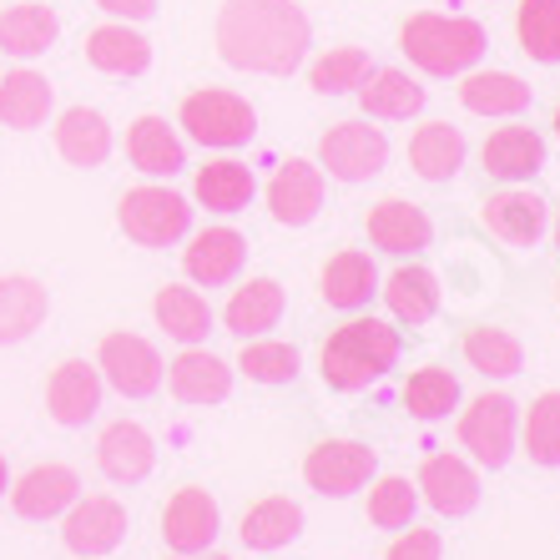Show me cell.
<instances>
[{
    "instance_id": "obj_1",
    "label": "cell",
    "mask_w": 560,
    "mask_h": 560,
    "mask_svg": "<svg viewBox=\"0 0 560 560\" xmlns=\"http://www.w3.org/2000/svg\"><path fill=\"white\" fill-rule=\"evenodd\" d=\"M313 26L293 0H222L218 56L248 77H293L308 61Z\"/></svg>"
},
{
    "instance_id": "obj_2",
    "label": "cell",
    "mask_w": 560,
    "mask_h": 560,
    "mask_svg": "<svg viewBox=\"0 0 560 560\" xmlns=\"http://www.w3.org/2000/svg\"><path fill=\"white\" fill-rule=\"evenodd\" d=\"M399 349H405V343H399V328H389L384 318H349V324H339L324 339L318 374H324L328 389L359 394L399 364Z\"/></svg>"
},
{
    "instance_id": "obj_3",
    "label": "cell",
    "mask_w": 560,
    "mask_h": 560,
    "mask_svg": "<svg viewBox=\"0 0 560 560\" xmlns=\"http://www.w3.org/2000/svg\"><path fill=\"white\" fill-rule=\"evenodd\" d=\"M399 51L409 66H419L424 77H465L485 61L490 36L480 21L469 15H444V11H419L399 26Z\"/></svg>"
},
{
    "instance_id": "obj_4",
    "label": "cell",
    "mask_w": 560,
    "mask_h": 560,
    "mask_svg": "<svg viewBox=\"0 0 560 560\" xmlns=\"http://www.w3.org/2000/svg\"><path fill=\"white\" fill-rule=\"evenodd\" d=\"M177 127L192 137L197 147H212V152H237L258 137V112H253L248 96L222 92V86H202L183 102L177 112Z\"/></svg>"
},
{
    "instance_id": "obj_5",
    "label": "cell",
    "mask_w": 560,
    "mask_h": 560,
    "mask_svg": "<svg viewBox=\"0 0 560 560\" xmlns=\"http://www.w3.org/2000/svg\"><path fill=\"white\" fill-rule=\"evenodd\" d=\"M117 222H121V233L131 243H142V248H172V243H183L192 233V202L183 192H172V187L147 183V187L121 192Z\"/></svg>"
},
{
    "instance_id": "obj_6",
    "label": "cell",
    "mask_w": 560,
    "mask_h": 560,
    "mask_svg": "<svg viewBox=\"0 0 560 560\" xmlns=\"http://www.w3.org/2000/svg\"><path fill=\"white\" fill-rule=\"evenodd\" d=\"M389 162V137L364 121H334V127L318 137V167L334 177V183H374Z\"/></svg>"
},
{
    "instance_id": "obj_7",
    "label": "cell",
    "mask_w": 560,
    "mask_h": 560,
    "mask_svg": "<svg viewBox=\"0 0 560 560\" xmlns=\"http://www.w3.org/2000/svg\"><path fill=\"white\" fill-rule=\"evenodd\" d=\"M515 434H521V405L510 394H480L459 415V444L485 469H505L515 459Z\"/></svg>"
},
{
    "instance_id": "obj_8",
    "label": "cell",
    "mask_w": 560,
    "mask_h": 560,
    "mask_svg": "<svg viewBox=\"0 0 560 560\" xmlns=\"http://www.w3.org/2000/svg\"><path fill=\"white\" fill-rule=\"evenodd\" d=\"M374 475H378V450H369L364 440H318L303 455V480L324 500L359 495Z\"/></svg>"
},
{
    "instance_id": "obj_9",
    "label": "cell",
    "mask_w": 560,
    "mask_h": 560,
    "mask_svg": "<svg viewBox=\"0 0 560 560\" xmlns=\"http://www.w3.org/2000/svg\"><path fill=\"white\" fill-rule=\"evenodd\" d=\"M96 369L121 399H152L167 378L156 343H147L142 334H106L102 349H96Z\"/></svg>"
},
{
    "instance_id": "obj_10",
    "label": "cell",
    "mask_w": 560,
    "mask_h": 560,
    "mask_svg": "<svg viewBox=\"0 0 560 560\" xmlns=\"http://www.w3.org/2000/svg\"><path fill=\"white\" fill-rule=\"evenodd\" d=\"M127 530L131 515L117 495H77V505L61 515V540L71 556H112Z\"/></svg>"
},
{
    "instance_id": "obj_11",
    "label": "cell",
    "mask_w": 560,
    "mask_h": 560,
    "mask_svg": "<svg viewBox=\"0 0 560 560\" xmlns=\"http://www.w3.org/2000/svg\"><path fill=\"white\" fill-rule=\"evenodd\" d=\"M415 490L444 521H465V515H475V505H480V475L459 455H430L419 465Z\"/></svg>"
},
{
    "instance_id": "obj_12",
    "label": "cell",
    "mask_w": 560,
    "mask_h": 560,
    "mask_svg": "<svg viewBox=\"0 0 560 560\" xmlns=\"http://www.w3.org/2000/svg\"><path fill=\"white\" fill-rule=\"evenodd\" d=\"M262 197H268L273 222H283V228H308V222L324 212V167L308 162V156H288L283 167L268 177Z\"/></svg>"
},
{
    "instance_id": "obj_13",
    "label": "cell",
    "mask_w": 560,
    "mask_h": 560,
    "mask_svg": "<svg viewBox=\"0 0 560 560\" xmlns=\"http://www.w3.org/2000/svg\"><path fill=\"white\" fill-rule=\"evenodd\" d=\"M218 530H222V510L202 485H183V490L167 500V510H162V540H167L172 556L212 550Z\"/></svg>"
},
{
    "instance_id": "obj_14",
    "label": "cell",
    "mask_w": 560,
    "mask_h": 560,
    "mask_svg": "<svg viewBox=\"0 0 560 560\" xmlns=\"http://www.w3.org/2000/svg\"><path fill=\"white\" fill-rule=\"evenodd\" d=\"M480 222L510 248H535L550 233V202L540 192H530V187H505V192L485 197Z\"/></svg>"
},
{
    "instance_id": "obj_15",
    "label": "cell",
    "mask_w": 560,
    "mask_h": 560,
    "mask_svg": "<svg viewBox=\"0 0 560 560\" xmlns=\"http://www.w3.org/2000/svg\"><path fill=\"white\" fill-rule=\"evenodd\" d=\"M102 389H106L102 369L86 364V359H66L46 378V409H51V419L61 430H81L102 409Z\"/></svg>"
},
{
    "instance_id": "obj_16",
    "label": "cell",
    "mask_w": 560,
    "mask_h": 560,
    "mask_svg": "<svg viewBox=\"0 0 560 560\" xmlns=\"http://www.w3.org/2000/svg\"><path fill=\"white\" fill-rule=\"evenodd\" d=\"M364 233L378 253L415 258V253H424L434 243V222H430V212L415 208V202H405V197H384V202L369 208Z\"/></svg>"
},
{
    "instance_id": "obj_17",
    "label": "cell",
    "mask_w": 560,
    "mask_h": 560,
    "mask_svg": "<svg viewBox=\"0 0 560 560\" xmlns=\"http://www.w3.org/2000/svg\"><path fill=\"white\" fill-rule=\"evenodd\" d=\"M81 495V475L71 465H36L11 485V510L21 521H61Z\"/></svg>"
},
{
    "instance_id": "obj_18",
    "label": "cell",
    "mask_w": 560,
    "mask_h": 560,
    "mask_svg": "<svg viewBox=\"0 0 560 560\" xmlns=\"http://www.w3.org/2000/svg\"><path fill=\"white\" fill-rule=\"evenodd\" d=\"M243 262H248V237L237 233V228H208V233H197L183 248V268L197 288L237 283Z\"/></svg>"
},
{
    "instance_id": "obj_19",
    "label": "cell",
    "mask_w": 560,
    "mask_h": 560,
    "mask_svg": "<svg viewBox=\"0 0 560 560\" xmlns=\"http://www.w3.org/2000/svg\"><path fill=\"white\" fill-rule=\"evenodd\" d=\"M96 469H102L112 485H142L156 469V444L152 434L137 424V419H117L106 424L102 440H96Z\"/></svg>"
},
{
    "instance_id": "obj_20",
    "label": "cell",
    "mask_w": 560,
    "mask_h": 560,
    "mask_svg": "<svg viewBox=\"0 0 560 560\" xmlns=\"http://www.w3.org/2000/svg\"><path fill=\"white\" fill-rule=\"evenodd\" d=\"M546 137L535 127H495L480 147V162L495 183H530L546 167Z\"/></svg>"
},
{
    "instance_id": "obj_21",
    "label": "cell",
    "mask_w": 560,
    "mask_h": 560,
    "mask_svg": "<svg viewBox=\"0 0 560 560\" xmlns=\"http://www.w3.org/2000/svg\"><path fill=\"white\" fill-rule=\"evenodd\" d=\"M167 384L177 405H222L233 394V369L222 364L218 353H208L202 343L183 349L167 364Z\"/></svg>"
},
{
    "instance_id": "obj_22",
    "label": "cell",
    "mask_w": 560,
    "mask_h": 560,
    "mask_svg": "<svg viewBox=\"0 0 560 560\" xmlns=\"http://www.w3.org/2000/svg\"><path fill=\"white\" fill-rule=\"evenodd\" d=\"M353 96H359L369 121H409L424 112V102H430V92H424L409 71H399V66H374Z\"/></svg>"
},
{
    "instance_id": "obj_23",
    "label": "cell",
    "mask_w": 560,
    "mask_h": 560,
    "mask_svg": "<svg viewBox=\"0 0 560 560\" xmlns=\"http://www.w3.org/2000/svg\"><path fill=\"white\" fill-rule=\"evenodd\" d=\"M127 162L142 177H177L187 167V142L177 127H167V117H137L127 127Z\"/></svg>"
},
{
    "instance_id": "obj_24",
    "label": "cell",
    "mask_w": 560,
    "mask_h": 560,
    "mask_svg": "<svg viewBox=\"0 0 560 560\" xmlns=\"http://www.w3.org/2000/svg\"><path fill=\"white\" fill-rule=\"evenodd\" d=\"M535 86L515 71H465L459 77V106L475 117H521L530 112Z\"/></svg>"
},
{
    "instance_id": "obj_25",
    "label": "cell",
    "mask_w": 560,
    "mask_h": 560,
    "mask_svg": "<svg viewBox=\"0 0 560 560\" xmlns=\"http://www.w3.org/2000/svg\"><path fill=\"white\" fill-rule=\"evenodd\" d=\"M86 61L102 77H142L152 66V40L131 21H106V26H96L86 36Z\"/></svg>"
},
{
    "instance_id": "obj_26",
    "label": "cell",
    "mask_w": 560,
    "mask_h": 560,
    "mask_svg": "<svg viewBox=\"0 0 560 560\" xmlns=\"http://www.w3.org/2000/svg\"><path fill=\"white\" fill-rule=\"evenodd\" d=\"M318 293H324L328 308L339 313H359L374 303L378 293V268L369 253L349 248V253H334V258L324 262V273H318Z\"/></svg>"
},
{
    "instance_id": "obj_27",
    "label": "cell",
    "mask_w": 560,
    "mask_h": 560,
    "mask_svg": "<svg viewBox=\"0 0 560 560\" xmlns=\"http://www.w3.org/2000/svg\"><path fill=\"white\" fill-rule=\"evenodd\" d=\"M283 308H288L283 283H273V278H248L243 288H233V299L222 308V324H228L233 339H262L268 328H278Z\"/></svg>"
},
{
    "instance_id": "obj_28",
    "label": "cell",
    "mask_w": 560,
    "mask_h": 560,
    "mask_svg": "<svg viewBox=\"0 0 560 560\" xmlns=\"http://www.w3.org/2000/svg\"><path fill=\"white\" fill-rule=\"evenodd\" d=\"M152 313H156V328H162L167 339H177L183 349H192V343H208V334H212V308H208V299H202L192 283L156 288Z\"/></svg>"
},
{
    "instance_id": "obj_29",
    "label": "cell",
    "mask_w": 560,
    "mask_h": 560,
    "mask_svg": "<svg viewBox=\"0 0 560 560\" xmlns=\"http://www.w3.org/2000/svg\"><path fill=\"white\" fill-rule=\"evenodd\" d=\"M465 131L450 127V121H424V127L409 137V167L424 177V183H455L459 167H465Z\"/></svg>"
},
{
    "instance_id": "obj_30",
    "label": "cell",
    "mask_w": 560,
    "mask_h": 560,
    "mask_svg": "<svg viewBox=\"0 0 560 560\" xmlns=\"http://www.w3.org/2000/svg\"><path fill=\"white\" fill-rule=\"evenodd\" d=\"M56 112V86L40 71L21 66V71H5L0 81V121L11 131H36L46 127V117Z\"/></svg>"
},
{
    "instance_id": "obj_31",
    "label": "cell",
    "mask_w": 560,
    "mask_h": 560,
    "mask_svg": "<svg viewBox=\"0 0 560 560\" xmlns=\"http://www.w3.org/2000/svg\"><path fill=\"white\" fill-rule=\"evenodd\" d=\"M253 192H258V177H253V167L237 162V156H218L208 167H197V177H192V197L208 212H222V218H233V212L248 208Z\"/></svg>"
},
{
    "instance_id": "obj_32",
    "label": "cell",
    "mask_w": 560,
    "mask_h": 560,
    "mask_svg": "<svg viewBox=\"0 0 560 560\" xmlns=\"http://www.w3.org/2000/svg\"><path fill=\"white\" fill-rule=\"evenodd\" d=\"M56 36H61V15L51 5L26 0V5H5L0 11V51L15 56V61L46 56L56 46Z\"/></svg>"
},
{
    "instance_id": "obj_33",
    "label": "cell",
    "mask_w": 560,
    "mask_h": 560,
    "mask_svg": "<svg viewBox=\"0 0 560 560\" xmlns=\"http://www.w3.org/2000/svg\"><path fill=\"white\" fill-rule=\"evenodd\" d=\"M56 152L71 167H102L112 156V127H106L102 112L92 106H66L56 117Z\"/></svg>"
},
{
    "instance_id": "obj_34",
    "label": "cell",
    "mask_w": 560,
    "mask_h": 560,
    "mask_svg": "<svg viewBox=\"0 0 560 560\" xmlns=\"http://www.w3.org/2000/svg\"><path fill=\"white\" fill-rule=\"evenodd\" d=\"M51 313V293L26 273L0 278V343H26Z\"/></svg>"
},
{
    "instance_id": "obj_35",
    "label": "cell",
    "mask_w": 560,
    "mask_h": 560,
    "mask_svg": "<svg viewBox=\"0 0 560 560\" xmlns=\"http://www.w3.org/2000/svg\"><path fill=\"white\" fill-rule=\"evenodd\" d=\"M378 293H384V303H389L394 318L409 324V328L430 324L434 313H440V278H434L430 268H419V262L394 268V273L378 283Z\"/></svg>"
},
{
    "instance_id": "obj_36",
    "label": "cell",
    "mask_w": 560,
    "mask_h": 560,
    "mask_svg": "<svg viewBox=\"0 0 560 560\" xmlns=\"http://www.w3.org/2000/svg\"><path fill=\"white\" fill-rule=\"evenodd\" d=\"M237 535H243V546L258 550V556L293 546V540L303 535V505H299V500H288V495H268V500H258V505H253L248 515H243Z\"/></svg>"
},
{
    "instance_id": "obj_37",
    "label": "cell",
    "mask_w": 560,
    "mask_h": 560,
    "mask_svg": "<svg viewBox=\"0 0 560 560\" xmlns=\"http://www.w3.org/2000/svg\"><path fill=\"white\" fill-rule=\"evenodd\" d=\"M465 364L475 369L480 378H515L525 369V343L505 328H490V324H475L465 328Z\"/></svg>"
},
{
    "instance_id": "obj_38",
    "label": "cell",
    "mask_w": 560,
    "mask_h": 560,
    "mask_svg": "<svg viewBox=\"0 0 560 560\" xmlns=\"http://www.w3.org/2000/svg\"><path fill=\"white\" fill-rule=\"evenodd\" d=\"M399 399H405V409L415 419L434 424V419H450V409H459V378L450 374V369H440V364H424V369H415V374L405 378Z\"/></svg>"
},
{
    "instance_id": "obj_39",
    "label": "cell",
    "mask_w": 560,
    "mask_h": 560,
    "mask_svg": "<svg viewBox=\"0 0 560 560\" xmlns=\"http://www.w3.org/2000/svg\"><path fill=\"white\" fill-rule=\"evenodd\" d=\"M515 40L540 66H560V0H521L515 5Z\"/></svg>"
},
{
    "instance_id": "obj_40",
    "label": "cell",
    "mask_w": 560,
    "mask_h": 560,
    "mask_svg": "<svg viewBox=\"0 0 560 560\" xmlns=\"http://www.w3.org/2000/svg\"><path fill=\"white\" fill-rule=\"evenodd\" d=\"M369 71H374V61H369L364 46H334L308 66V86L318 96H349L364 86Z\"/></svg>"
},
{
    "instance_id": "obj_41",
    "label": "cell",
    "mask_w": 560,
    "mask_h": 560,
    "mask_svg": "<svg viewBox=\"0 0 560 560\" xmlns=\"http://www.w3.org/2000/svg\"><path fill=\"white\" fill-rule=\"evenodd\" d=\"M521 444H525V455H530V465L560 469V389H546L530 405L525 430H521Z\"/></svg>"
},
{
    "instance_id": "obj_42",
    "label": "cell",
    "mask_w": 560,
    "mask_h": 560,
    "mask_svg": "<svg viewBox=\"0 0 560 560\" xmlns=\"http://www.w3.org/2000/svg\"><path fill=\"white\" fill-rule=\"evenodd\" d=\"M299 349L278 339H243V353H237V369L253 378V384H293L299 378Z\"/></svg>"
},
{
    "instance_id": "obj_43",
    "label": "cell",
    "mask_w": 560,
    "mask_h": 560,
    "mask_svg": "<svg viewBox=\"0 0 560 560\" xmlns=\"http://www.w3.org/2000/svg\"><path fill=\"white\" fill-rule=\"evenodd\" d=\"M415 510H419V490L405 475L374 480V490H369V521H374L378 530H405V525H415Z\"/></svg>"
},
{
    "instance_id": "obj_44",
    "label": "cell",
    "mask_w": 560,
    "mask_h": 560,
    "mask_svg": "<svg viewBox=\"0 0 560 560\" xmlns=\"http://www.w3.org/2000/svg\"><path fill=\"white\" fill-rule=\"evenodd\" d=\"M440 556H444L440 530H415V525H405L384 560H440Z\"/></svg>"
},
{
    "instance_id": "obj_45",
    "label": "cell",
    "mask_w": 560,
    "mask_h": 560,
    "mask_svg": "<svg viewBox=\"0 0 560 560\" xmlns=\"http://www.w3.org/2000/svg\"><path fill=\"white\" fill-rule=\"evenodd\" d=\"M112 21H152L156 15V0H96Z\"/></svg>"
},
{
    "instance_id": "obj_46",
    "label": "cell",
    "mask_w": 560,
    "mask_h": 560,
    "mask_svg": "<svg viewBox=\"0 0 560 560\" xmlns=\"http://www.w3.org/2000/svg\"><path fill=\"white\" fill-rule=\"evenodd\" d=\"M167 560H233V556H208V550H197V556H167Z\"/></svg>"
},
{
    "instance_id": "obj_47",
    "label": "cell",
    "mask_w": 560,
    "mask_h": 560,
    "mask_svg": "<svg viewBox=\"0 0 560 560\" xmlns=\"http://www.w3.org/2000/svg\"><path fill=\"white\" fill-rule=\"evenodd\" d=\"M11 490V469H5V455H0V495Z\"/></svg>"
},
{
    "instance_id": "obj_48",
    "label": "cell",
    "mask_w": 560,
    "mask_h": 560,
    "mask_svg": "<svg viewBox=\"0 0 560 560\" xmlns=\"http://www.w3.org/2000/svg\"><path fill=\"white\" fill-rule=\"evenodd\" d=\"M550 127H556V142H560V102H556V117H550Z\"/></svg>"
},
{
    "instance_id": "obj_49",
    "label": "cell",
    "mask_w": 560,
    "mask_h": 560,
    "mask_svg": "<svg viewBox=\"0 0 560 560\" xmlns=\"http://www.w3.org/2000/svg\"><path fill=\"white\" fill-rule=\"evenodd\" d=\"M556 248H560V212H556Z\"/></svg>"
},
{
    "instance_id": "obj_50",
    "label": "cell",
    "mask_w": 560,
    "mask_h": 560,
    "mask_svg": "<svg viewBox=\"0 0 560 560\" xmlns=\"http://www.w3.org/2000/svg\"><path fill=\"white\" fill-rule=\"evenodd\" d=\"M77 560H102V556H77Z\"/></svg>"
},
{
    "instance_id": "obj_51",
    "label": "cell",
    "mask_w": 560,
    "mask_h": 560,
    "mask_svg": "<svg viewBox=\"0 0 560 560\" xmlns=\"http://www.w3.org/2000/svg\"><path fill=\"white\" fill-rule=\"evenodd\" d=\"M556 299H560V278H556Z\"/></svg>"
}]
</instances>
